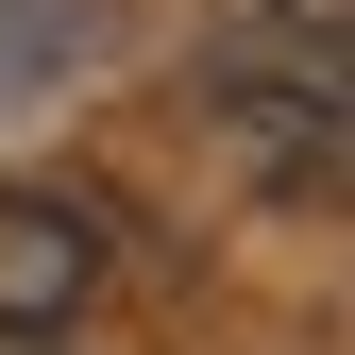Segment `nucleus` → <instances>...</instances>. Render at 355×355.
Returning a JSON list of instances; mask_svg holds the SVG:
<instances>
[{
	"mask_svg": "<svg viewBox=\"0 0 355 355\" xmlns=\"http://www.w3.org/2000/svg\"><path fill=\"white\" fill-rule=\"evenodd\" d=\"M187 119L237 153V187L271 203H355V51L322 34H237L187 68Z\"/></svg>",
	"mask_w": 355,
	"mask_h": 355,
	"instance_id": "1",
	"label": "nucleus"
},
{
	"mask_svg": "<svg viewBox=\"0 0 355 355\" xmlns=\"http://www.w3.org/2000/svg\"><path fill=\"white\" fill-rule=\"evenodd\" d=\"M102 304V220L68 187H0V355H51Z\"/></svg>",
	"mask_w": 355,
	"mask_h": 355,
	"instance_id": "2",
	"label": "nucleus"
},
{
	"mask_svg": "<svg viewBox=\"0 0 355 355\" xmlns=\"http://www.w3.org/2000/svg\"><path fill=\"white\" fill-rule=\"evenodd\" d=\"M271 34H322V51H355V0H254Z\"/></svg>",
	"mask_w": 355,
	"mask_h": 355,
	"instance_id": "3",
	"label": "nucleus"
}]
</instances>
